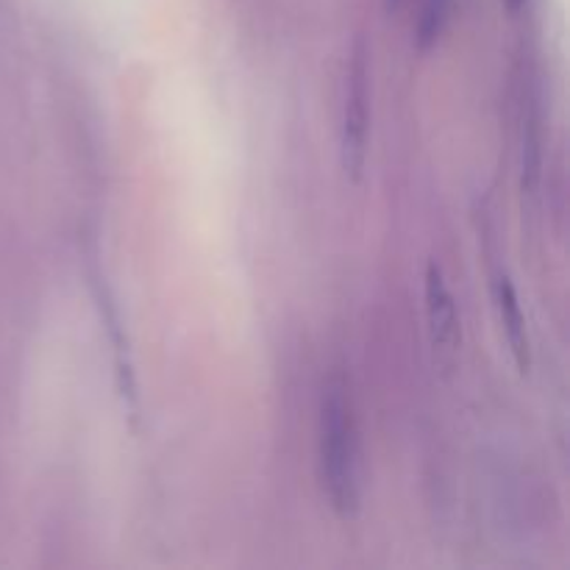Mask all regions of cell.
<instances>
[{"instance_id":"obj_1","label":"cell","mask_w":570,"mask_h":570,"mask_svg":"<svg viewBox=\"0 0 570 570\" xmlns=\"http://www.w3.org/2000/svg\"><path fill=\"white\" fill-rule=\"evenodd\" d=\"M321 471L332 510L343 521L360 512V440L354 406L343 379H334L321 410Z\"/></svg>"},{"instance_id":"obj_2","label":"cell","mask_w":570,"mask_h":570,"mask_svg":"<svg viewBox=\"0 0 570 570\" xmlns=\"http://www.w3.org/2000/svg\"><path fill=\"white\" fill-rule=\"evenodd\" d=\"M367 106H371V65H367L365 42H356L343 109V167L354 181L362 178L367 159V122H371Z\"/></svg>"},{"instance_id":"obj_4","label":"cell","mask_w":570,"mask_h":570,"mask_svg":"<svg viewBox=\"0 0 570 570\" xmlns=\"http://www.w3.org/2000/svg\"><path fill=\"white\" fill-rule=\"evenodd\" d=\"M495 304H499L501 323H504L507 343H510L512 360H515L518 371L527 376L532 371V345H529V332H527V317H523L521 304H518V293L512 287L510 278L501 273L495 278Z\"/></svg>"},{"instance_id":"obj_5","label":"cell","mask_w":570,"mask_h":570,"mask_svg":"<svg viewBox=\"0 0 570 570\" xmlns=\"http://www.w3.org/2000/svg\"><path fill=\"white\" fill-rule=\"evenodd\" d=\"M523 6V0H507V9L510 11H518Z\"/></svg>"},{"instance_id":"obj_3","label":"cell","mask_w":570,"mask_h":570,"mask_svg":"<svg viewBox=\"0 0 570 570\" xmlns=\"http://www.w3.org/2000/svg\"><path fill=\"white\" fill-rule=\"evenodd\" d=\"M426 315L434 351L445 356L456 354V348H460V315H456L454 295H451L438 262H432L426 271Z\"/></svg>"}]
</instances>
